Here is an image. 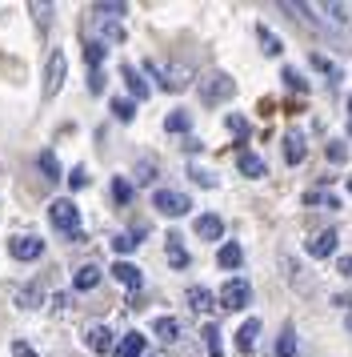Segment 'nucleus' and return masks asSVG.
Returning a JSON list of instances; mask_svg holds the SVG:
<instances>
[{
	"label": "nucleus",
	"instance_id": "obj_14",
	"mask_svg": "<svg viewBox=\"0 0 352 357\" xmlns=\"http://www.w3.org/2000/svg\"><path fill=\"white\" fill-rule=\"evenodd\" d=\"M256 333H260V321H256V317H248V321L240 325V333H237V345H240V354H253V345H256Z\"/></svg>",
	"mask_w": 352,
	"mask_h": 357
},
{
	"label": "nucleus",
	"instance_id": "obj_27",
	"mask_svg": "<svg viewBox=\"0 0 352 357\" xmlns=\"http://www.w3.org/2000/svg\"><path fill=\"white\" fill-rule=\"evenodd\" d=\"M205 345H208V357H224L221 354V329L216 325H205Z\"/></svg>",
	"mask_w": 352,
	"mask_h": 357
},
{
	"label": "nucleus",
	"instance_id": "obj_10",
	"mask_svg": "<svg viewBox=\"0 0 352 357\" xmlns=\"http://www.w3.org/2000/svg\"><path fill=\"white\" fill-rule=\"evenodd\" d=\"M336 241H340V237H336L333 229L317 233V237L308 241V257H333V253H336Z\"/></svg>",
	"mask_w": 352,
	"mask_h": 357
},
{
	"label": "nucleus",
	"instance_id": "obj_12",
	"mask_svg": "<svg viewBox=\"0 0 352 357\" xmlns=\"http://www.w3.org/2000/svg\"><path fill=\"white\" fill-rule=\"evenodd\" d=\"M216 261H221V269H240V261H244V249L237 241H224L216 249Z\"/></svg>",
	"mask_w": 352,
	"mask_h": 357
},
{
	"label": "nucleus",
	"instance_id": "obj_11",
	"mask_svg": "<svg viewBox=\"0 0 352 357\" xmlns=\"http://www.w3.org/2000/svg\"><path fill=\"white\" fill-rule=\"evenodd\" d=\"M112 277H116V281H120V285H128V289H141V269H136V265H132V261H116V265H112Z\"/></svg>",
	"mask_w": 352,
	"mask_h": 357
},
{
	"label": "nucleus",
	"instance_id": "obj_15",
	"mask_svg": "<svg viewBox=\"0 0 352 357\" xmlns=\"http://www.w3.org/2000/svg\"><path fill=\"white\" fill-rule=\"evenodd\" d=\"M240 173H244V177H264V173H269V165L260 161V157H256V153H248V149H244V153H240Z\"/></svg>",
	"mask_w": 352,
	"mask_h": 357
},
{
	"label": "nucleus",
	"instance_id": "obj_16",
	"mask_svg": "<svg viewBox=\"0 0 352 357\" xmlns=\"http://www.w3.org/2000/svg\"><path fill=\"white\" fill-rule=\"evenodd\" d=\"M189 305L196 309V313H208V309H216V297H212L205 285H192L189 289Z\"/></svg>",
	"mask_w": 352,
	"mask_h": 357
},
{
	"label": "nucleus",
	"instance_id": "obj_21",
	"mask_svg": "<svg viewBox=\"0 0 352 357\" xmlns=\"http://www.w3.org/2000/svg\"><path fill=\"white\" fill-rule=\"evenodd\" d=\"M164 129H168V132H189V129H192V116L176 109V113L164 116Z\"/></svg>",
	"mask_w": 352,
	"mask_h": 357
},
{
	"label": "nucleus",
	"instance_id": "obj_18",
	"mask_svg": "<svg viewBox=\"0 0 352 357\" xmlns=\"http://www.w3.org/2000/svg\"><path fill=\"white\" fill-rule=\"evenodd\" d=\"M72 285H77V289H96V285H100V269H96V265H80L77 277H72Z\"/></svg>",
	"mask_w": 352,
	"mask_h": 357
},
{
	"label": "nucleus",
	"instance_id": "obj_5",
	"mask_svg": "<svg viewBox=\"0 0 352 357\" xmlns=\"http://www.w3.org/2000/svg\"><path fill=\"white\" fill-rule=\"evenodd\" d=\"M237 93V84H232V77H224V73H212L208 81H200V97L208 100V105H216V100H228Z\"/></svg>",
	"mask_w": 352,
	"mask_h": 357
},
{
	"label": "nucleus",
	"instance_id": "obj_13",
	"mask_svg": "<svg viewBox=\"0 0 352 357\" xmlns=\"http://www.w3.org/2000/svg\"><path fill=\"white\" fill-rule=\"evenodd\" d=\"M304 157H308L304 137H301V132H288V137H285V161H288V165H301Z\"/></svg>",
	"mask_w": 352,
	"mask_h": 357
},
{
	"label": "nucleus",
	"instance_id": "obj_3",
	"mask_svg": "<svg viewBox=\"0 0 352 357\" xmlns=\"http://www.w3.org/2000/svg\"><path fill=\"white\" fill-rule=\"evenodd\" d=\"M152 205H157L164 217H184V213L192 209V201L180 189H157V197H152Z\"/></svg>",
	"mask_w": 352,
	"mask_h": 357
},
{
	"label": "nucleus",
	"instance_id": "obj_8",
	"mask_svg": "<svg viewBox=\"0 0 352 357\" xmlns=\"http://www.w3.org/2000/svg\"><path fill=\"white\" fill-rule=\"evenodd\" d=\"M84 341H88V349L93 354H112V329L109 325H88V333H84Z\"/></svg>",
	"mask_w": 352,
	"mask_h": 357
},
{
	"label": "nucleus",
	"instance_id": "obj_17",
	"mask_svg": "<svg viewBox=\"0 0 352 357\" xmlns=\"http://www.w3.org/2000/svg\"><path fill=\"white\" fill-rule=\"evenodd\" d=\"M256 36H260V49H264V56H280V52H285L280 36L272 33V29H264V24H260V29H256Z\"/></svg>",
	"mask_w": 352,
	"mask_h": 357
},
{
	"label": "nucleus",
	"instance_id": "obj_7",
	"mask_svg": "<svg viewBox=\"0 0 352 357\" xmlns=\"http://www.w3.org/2000/svg\"><path fill=\"white\" fill-rule=\"evenodd\" d=\"M8 253H13L16 261H36L45 253V241H40V237H13V241H8Z\"/></svg>",
	"mask_w": 352,
	"mask_h": 357
},
{
	"label": "nucleus",
	"instance_id": "obj_28",
	"mask_svg": "<svg viewBox=\"0 0 352 357\" xmlns=\"http://www.w3.org/2000/svg\"><path fill=\"white\" fill-rule=\"evenodd\" d=\"M304 205H324V209H340V201L333 193H304Z\"/></svg>",
	"mask_w": 352,
	"mask_h": 357
},
{
	"label": "nucleus",
	"instance_id": "obj_26",
	"mask_svg": "<svg viewBox=\"0 0 352 357\" xmlns=\"http://www.w3.org/2000/svg\"><path fill=\"white\" fill-rule=\"evenodd\" d=\"M276 357H296V333H292V329L280 333V341H276Z\"/></svg>",
	"mask_w": 352,
	"mask_h": 357
},
{
	"label": "nucleus",
	"instance_id": "obj_24",
	"mask_svg": "<svg viewBox=\"0 0 352 357\" xmlns=\"http://www.w3.org/2000/svg\"><path fill=\"white\" fill-rule=\"evenodd\" d=\"M168 261H173L176 269H184V265H189V253H184V245H180V237H168Z\"/></svg>",
	"mask_w": 352,
	"mask_h": 357
},
{
	"label": "nucleus",
	"instance_id": "obj_34",
	"mask_svg": "<svg viewBox=\"0 0 352 357\" xmlns=\"http://www.w3.org/2000/svg\"><path fill=\"white\" fill-rule=\"evenodd\" d=\"M228 132H237L240 141H244V137H248V121H244V116H237V113H232V116H228Z\"/></svg>",
	"mask_w": 352,
	"mask_h": 357
},
{
	"label": "nucleus",
	"instance_id": "obj_31",
	"mask_svg": "<svg viewBox=\"0 0 352 357\" xmlns=\"http://www.w3.org/2000/svg\"><path fill=\"white\" fill-rule=\"evenodd\" d=\"M136 233H120V237H112V249H116V253H132V249H136Z\"/></svg>",
	"mask_w": 352,
	"mask_h": 357
},
{
	"label": "nucleus",
	"instance_id": "obj_23",
	"mask_svg": "<svg viewBox=\"0 0 352 357\" xmlns=\"http://www.w3.org/2000/svg\"><path fill=\"white\" fill-rule=\"evenodd\" d=\"M40 169H45V181H61V165H56V153L52 149L40 153Z\"/></svg>",
	"mask_w": 352,
	"mask_h": 357
},
{
	"label": "nucleus",
	"instance_id": "obj_32",
	"mask_svg": "<svg viewBox=\"0 0 352 357\" xmlns=\"http://www.w3.org/2000/svg\"><path fill=\"white\" fill-rule=\"evenodd\" d=\"M84 56H88V65H93V73H96L100 61H104V45H84Z\"/></svg>",
	"mask_w": 352,
	"mask_h": 357
},
{
	"label": "nucleus",
	"instance_id": "obj_40",
	"mask_svg": "<svg viewBox=\"0 0 352 357\" xmlns=\"http://www.w3.org/2000/svg\"><path fill=\"white\" fill-rule=\"evenodd\" d=\"M336 269H340L344 277H352V257H340V261H336Z\"/></svg>",
	"mask_w": 352,
	"mask_h": 357
},
{
	"label": "nucleus",
	"instance_id": "obj_38",
	"mask_svg": "<svg viewBox=\"0 0 352 357\" xmlns=\"http://www.w3.org/2000/svg\"><path fill=\"white\" fill-rule=\"evenodd\" d=\"M68 181H72V189H84V185H88V173H84V169L77 165V169H72V177H68Z\"/></svg>",
	"mask_w": 352,
	"mask_h": 357
},
{
	"label": "nucleus",
	"instance_id": "obj_30",
	"mask_svg": "<svg viewBox=\"0 0 352 357\" xmlns=\"http://www.w3.org/2000/svg\"><path fill=\"white\" fill-rule=\"evenodd\" d=\"M112 113H116V121H132V116H136V105H132V100H112Z\"/></svg>",
	"mask_w": 352,
	"mask_h": 357
},
{
	"label": "nucleus",
	"instance_id": "obj_29",
	"mask_svg": "<svg viewBox=\"0 0 352 357\" xmlns=\"http://www.w3.org/2000/svg\"><path fill=\"white\" fill-rule=\"evenodd\" d=\"M152 177H157V165H152V161H141V165H136V173H132L136 185H152Z\"/></svg>",
	"mask_w": 352,
	"mask_h": 357
},
{
	"label": "nucleus",
	"instance_id": "obj_33",
	"mask_svg": "<svg viewBox=\"0 0 352 357\" xmlns=\"http://www.w3.org/2000/svg\"><path fill=\"white\" fill-rule=\"evenodd\" d=\"M285 84H288V89H296V93H304V89H308V81H304L296 68H285Z\"/></svg>",
	"mask_w": 352,
	"mask_h": 357
},
{
	"label": "nucleus",
	"instance_id": "obj_39",
	"mask_svg": "<svg viewBox=\"0 0 352 357\" xmlns=\"http://www.w3.org/2000/svg\"><path fill=\"white\" fill-rule=\"evenodd\" d=\"M13 357H36L29 341H13Z\"/></svg>",
	"mask_w": 352,
	"mask_h": 357
},
{
	"label": "nucleus",
	"instance_id": "obj_35",
	"mask_svg": "<svg viewBox=\"0 0 352 357\" xmlns=\"http://www.w3.org/2000/svg\"><path fill=\"white\" fill-rule=\"evenodd\" d=\"M328 161H333V165L349 161V145H340V141H333V145H328Z\"/></svg>",
	"mask_w": 352,
	"mask_h": 357
},
{
	"label": "nucleus",
	"instance_id": "obj_22",
	"mask_svg": "<svg viewBox=\"0 0 352 357\" xmlns=\"http://www.w3.org/2000/svg\"><path fill=\"white\" fill-rule=\"evenodd\" d=\"M125 81H128V89H132V97H136V100L148 97V84H144V77L136 73V68H125Z\"/></svg>",
	"mask_w": 352,
	"mask_h": 357
},
{
	"label": "nucleus",
	"instance_id": "obj_20",
	"mask_svg": "<svg viewBox=\"0 0 352 357\" xmlns=\"http://www.w3.org/2000/svg\"><path fill=\"white\" fill-rule=\"evenodd\" d=\"M116 357H144V337H141V333H125L120 354H116Z\"/></svg>",
	"mask_w": 352,
	"mask_h": 357
},
{
	"label": "nucleus",
	"instance_id": "obj_37",
	"mask_svg": "<svg viewBox=\"0 0 352 357\" xmlns=\"http://www.w3.org/2000/svg\"><path fill=\"white\" fill-rule=\"evenodd\" d=\"M192 181H200L205 189H212V185H216V177H212V173H205V169H192Z\"/></svg>",
	"mask_w": 352,
	"mask_h": 357
},
{
	"label": "nucleus",
	"instance_id": "obj_43",
	"mask_svg": "<svg viewBox=\"0 0 352 357\" xmlns=\"http://www.w3.org/2000/svg\"><path fill=\"white\" fill-rule=\"evenodd\" d=\"M349 132H352V116H349Z\"/></svg>",
	"mask_w": 352,
	"mask_h": 357
},
{
	"label": "nucleus",
	"instance_id": "obj_42",
	"mask_svg": "<svg viewBox=\"0 0 352 357\" xmlns=\"http://www.w3.org/2000/svg\"><path fill=\"white\" fill-rule=\"evenodd\" d=\"M349 193H352V177H349Z\"/></svg>",
	"mask_w": 352,
	"mask_h": 357
},
{
	"label": "nucleus",
	"instance_id": "obj_25",
	"mask_svg": "<svg viewBox=\"0 0 352 357\" xmlns=\"http://www.w3.org/2000/svg\"><path fill=\"white\" fill-rule=\"evenodd\" d=\"M112 197H116V205H128V201H132V181L116 177V181H112Z\"/></svg>",
	"mask_w": 352,
	"mask_h": 357
},
{
	"label": "nucleus",
	"instance_id": "obj_4",
	"mask_svg": "<svg viewBox=\"0 0 352 357\" xmlns=\"http://www.w3.org/2000/svg\"><path fill=\"white\" fill-rule=\"evenodd\" d=\"M248 301H253L248 281H244V277H228V281H224V289H221V305L224 309H244Z\"/></svg>",
	"mask_w": 352,
	"mask_h": 357
},
{
	"label": "nucleus",
	"instance_id": "obj_9",
	"mask_svg": "<svg viewBox=\"0 0 352 357\" xmlns=\"http://www.w3.org/2000/svg\"><path fill=\"white\" fill-rule=\"evenodd\" d=\"M221 233H224V221L216 217V213L196 217V237H200V241H221Z\"/></svg>",
	"mask_w": 352,
	"mask_h": 357
},
{
	"label": "nucleus",
	"instance_id": "obj_36",
	"mask_svg": "<svg viewBox=\"0 0 352 357\" xmlns=\"http://www.w3.org/2000/svg\"><path fill=\"white\" fill-rule=\"evenodd\" d=\"M96 17H125V4H96Z\"/></svg>",
	"mask_w": 352,
	"mask_h": 357
},
{
	"label": "nucleus",
	"instance_id": "obj_1",
	"mask_svg": "<svg viewBox=\"0 0 352 357\" xmlns=\"http://www.w3.org/2000/svg\"><path fill=\"white\" fill-rule=\"evenodd\" d=\"M48 221L61 229V233H68L72 241H84V233H80V209L68 201V197H61V201L48 205Z\"/></svg>",
	"mask_w": 352,
	"mask_h": 357
},
{
	"label": "nucleus",
	"instance_id": "obj_6",
	"mask_svg": "<svg viewBox=\"0 0 352 357\" xmlns=\"http://www.w3.org/2000/svg\"><path fill=\"white\" fill-rule=\"evenodd\" d=\"M64 73H68L64 52H52V56H48V68H45V97H56V93H61Z\"/></svg>",
	"mask_w": 352,
	"mask_h": 357
},
{
	"label": "nucleus",
	"instance_id": "obj_2",
	"mask_svg": "<svg viewBox=\"0 0 352 357\" xmlns=\"http://www.w3.org/2000/svg\"><path fill=\"white\" fill-rule=\"evenodd\" d=\"M152 77H160V84L168 89V93H184L192 84V68L189 65H168V68H157V65H144Z\"/></svg>",
	"mask_w": 352,
	"mask_h": 357
},
{
	"label": "nucleus",
	"instance_id": "obj_41",
	"mask_svg": "<svg viewBox=\"0 0 352 357\" xmlns=\"http://www.w3.org/2000/svg\"><path fill=\"white\" fill-rule=\"evenodd\" d=\"M344 325H349V333H352V309H349V317H344Z\"/></svg>",
	"mask_w": 352,
	"mask_h": 357
},
{
	"label": "nucleus",
	"instance_id": "obj_19",
	"mask_svg": "<svg viewBox=\"0 0 352 357\" xmlns=\"http://www.w3.org/2000/svg\"><path fill=\"white\" fill-rule=\"evenodd\" d=\"M152 333H157V337H164V341H176V337H180V321H176V317H157Z\"/></svg>",
	"mask_w": 352,
	"mask_h": 357
}]
</instances>
